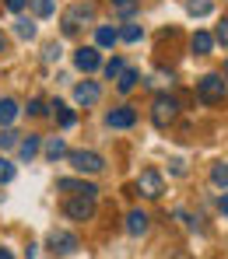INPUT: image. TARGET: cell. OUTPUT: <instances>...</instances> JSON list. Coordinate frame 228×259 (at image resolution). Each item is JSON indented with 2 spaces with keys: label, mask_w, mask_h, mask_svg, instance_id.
I'll return each mask as SVG.
<instances>
[{
  "label": "cell",
  "mask_w": 228,
  "mask_h": 259,
  "mask_svg": "<svg viewBox=\"0 0 228 259\" xmlns=\"http://www.w3.org/2000/svg\"><path fill=\"white\" fill-rule=\"evenodd\" d=\"M0 259H14V256H11V249H0Z\"/></svg>",
  "instance_id": "836d02e7"
},
{
  "label": "cell",
  "mask_w": 228,
  "mask_h": 259,
  "mask_svg": "<svg viewBox=\"0 0 228 259\" xmlns=\"http://www.w3.org/2000/svg\"><path fill=\"white\" fill-rule=\"evenodd\" d=\"M53 60H60V46H46V63H53Z\"/></svg>",
  "instance_id": "1f68e13d"
},
{
  "label": "cell",
  "mask_w": 228,
  "mask_h": 259,
  "mask_svg": "<svg viewBox=\"0 0 228 259\" xmlns=\"http://www.w3.org/2000/svg\"><path fill=\"white\" fill-rule=\"evenodd\" d=\"M95 42L102 46V49H109V46L120 42V32H116V28H109V25H98V28H95Z\"/></svg>",
  "instance_id": "5bb4252c"
},
{
  "label": "cell",
  "mask_w": 228,
  "mask_h": 259,
  "mask_svg": "<svg viewBox=\"0 0 228 259\" xmlns=\"http://www.w3.org/2000/svg\"><path fill=\"white\" fill-rule=\"evenodd\" d=\"M120 39H123V42H140V39H144V28L130 21V25H123V28H120Z\"/></svg>",
  "instance_id": "ffe728a7"
},
{
  "label": "cell",
  "mask_w": 228,
  "mask_h": 259,
  "mask_svg": "<svg viewBox=\"0 0 228 259\" xmlns=\"http://www.w3.org/2000/svg\"><path fill=\"white\" fill-rule=\"evenodd\" d=\"M137 193L144 196V200H162V193H165V179L158 168H144L140 179H137Z\"/></svg>",
  "instance_id": "3957f363"
},
{
  "label": "cell",
  "mask_w": 228,
  "mask_h": 259,
  "mask_svg": "<svg viewBox=\"0 0 228 259\" xmlns=\"http://www.w3.org/2000/svg\"><path fill=\"white\" fill-rule=\"evenodd\" d=\"M11 179H14V165L7 158H0V182H11Z\"/></svg>",
  "instance_id": "83f0119b"
},
{
  "label": "cell",
  "mask_w": 228,
  "mask_h": 259,
  "mask_svg": "<svg viewBox=\"0 0 228 259\" xmlns=\"http://www.w3.org/2000/svg\"><path fill=\"white\" fill-rule=\"evenodd\" d=\"M137 84H140V74H137V70H123V74L116 77V88H120L123 95H130Z\"/></svg>",
  "instance_id": "ac0fdd59"
},
{
  "label": "cell",
  "mask_w": 228,
  "mask_h": 259,
  "mask_svg": "<svg viewBox=\"0 0 228 259\" xmlns=\"http://www.w3.org/2000/svg\"><path fill=\"white\" fill-rule=\"evenodd\" d=\"M137 7H140V0H112V11H116V14H123V18H130Z\"/></svg>",
  "instance_id": "603a6c76"
},
{
  "label": "cell",
  "mask_w": 228,
  "mask_h": 259,
  "mask_svg": "<svg viewBox=\"0 0 228 259\" xmlns=\"http://www.w3.org/2000/svg\"><path fill=\"white\" fill-rule=\"evenodd\" d=\"M176 116H179V102L172 95H155V102H151V123L158 130H169L176 123Z\"/></svg>",
  "instance_id": "7a4b0ae2"
},
{
  "label": "cell",
  "mask_w": 228,
  "mask_h": 259,
  "mask_svg": "<svg viewBox=\"0 0 228 259\" xmlns=\"http://www.w3.org/2000/svg\"><path fill=\"white\" fill-rule=\"evenodd\" d=\"M4 49H7V39H4V35H0V53H4Z\"/></svg>",
  "instance_id": "e575fe53"
},
{
  "label": "cell",
  "mask_w": 228,
  "mask_h": 259,
  "mask_svg": "<svg viewBox=\"0 0 228 259\" xmlns=\"http://www.w3.org/2000/svg\"><path fill=\"white\" fill-rule=\"evenodd\" d=\"M221 214H225V221H228V193L221 196Z\"/></svg>",
  "instance_id": "d6a6232c"
},
{
  "label": "cell",
  "mask_w": 228,
  "mask_h": 259,
  "mask_svg": "<svg viewBox=\"0 0 228 259\" xmlns=\"http://www.w3.org/2000/svg\"><path fill=\"white\" fill-rule=\"evenodd\" d=\"M43 151H46V158H49V161H56V158H67V144H63L60 137H49Z\"/></svg>",
  "instance_id": "e0dca14e"
},
{
  "label": "cell",
  "mask_w": 228,
  "mask_h": 259,
  "mask_svg": "<svg viewBox=\"0 0 228 259\" xmlns=\"http://www.w3.org/2000/svg\"><path fill=\"white\" fill-rule=\"evenodd\" d=\"M74 98H78L81 105H98V98H102V88L95 84V81H81V84L74 88Z\"/></svg>",
  "instance_id": "8fae6325"
},
{
  "label": "cell",
  "mask_w": 228,
  "mask_h": 259,
  "mask_svg": "<svg viewBox=\"0 0 228 259\" xmlns=\"http://www.w3.org/2000/svg\"><path fill=\"white\" fill-rule=\"evenodd\" d=\"M186 11L193 18H207L211 14V0H186Z\"/></svg>",
  "instance_id": "44dd1931"
},
{
  "label": "cell",
  "mask_w": 228,
  "mask_h": 259,
  "mask_svg": "<svg viewBox=\"0 0 228 259\" xmlns=\"http://www.w3.org/2000/svg\"><path fill=\"white\" fill-rule=\"evenodd\" d=\"M49 109L56 112V119H60V126H74V123H78V116H74V112H70V109H67L63 102H53Z\"/></svg>",
  "instance_id": "d6986e66"
},
{
  "label": "cell",
  "mask_w": 228,
  "mask_h": 259,
  "mask_svg": "<svg viewBox=\"0 0 228 259\" xmlns=\"http://www.w3.org/2000/svg\"><path fill=\"white\" fill-rule=\"evenodd\" d=\"M147 221H151V217L144 214V210H130V214H127V231H130V235H147Z\"/></svg>",
  "instance_id": "7c38bea8"
},
{
  "label": "cell",
  "mask_w": 228,
  "mask_h": 259,
  "mask_svg": "<svg viewBox=\"0 0 228 259\" xmlns=\"http://www.w3.org/2000/svg\"><path fill=\"white\" fill-rule=\"evenodd\" d=\"M95 18V4H78L63 14V35H74L81 28V21H91Z\"/></svg>",
  "instance_id": "5b68a950"
},
{
  "label": "cell",
  "mask_w": 228,
  "mask_h": 259,
  "mask_svg": "<svg viewBox=\"0 0 228 259\" xmlns=\"http://www.w3.org/2000/svg\"><path fill=\"white\" fill-rule=\"evenodd\" d=\"M56 189H60V193H81V196L98 200V189H95L91 182H81V179H60V182H56Z\"/></svg>",
  "instance_id": "30bf717a"
},
{
  "label": "cell",
  "mask_w": 228,
  "mask_h": 259,
  "mask_svg": "<svg viewBox=\"0 0 228 259\" xmlns=\"http://www.w3.org/2000/svg\"><path fill=\"white\" fill-rule=\"evenodd\" d=\"M134 123H137V112L130 105H120V109H112L105 116V126H112V130H130Z\"/></svg>",
  "instance_id": "ba28073f"
},
{
  "label": "cell",
  "mask_w": 228,
  "mask_h": 259,
  "mask_svg": "<svg viewBox=\"0 0 228 259\" xmlns=\"http://www.w3.org/2000/svg\"><path fill=\"white\" fill-rule=\"evenodd\" d=\"M28 116H46V102L43 98H32V102H28Z\"/></svg>",
  "instance_id": "f1b7e54d"
},
{
  "label": "cell",
  "mask_w": 228,
  "mask_h": 259,
  "mask_svg": "<svg viewBox=\"0 0 228 259\" xmlns=\"http://www.w3.org/2000/svg\"><path fill=\"white\" fill-rule=\"evenodd\" d=\"M25 4H28V0H4V7H7V11H14V14H18V11H25Z\"/></svg>",
  "instance_id": "4dcf8cb0"
},
{
  "label": "cell",
  "mask_w": 228,
  "mask_h": 259,
  "mask_svg": "<svg viewBox=\"0 0 228 259\" xmlns=\"http://www.w3.org/2000/svg\"><path fill=\"white\" fill-rule=\"evenodd\" d=\"M49 249L56 256H74L78 252V238L70 231H49Z\"/></svg>",
  "instance_id": "52a82bcc"
},
{
  "label": "cell",
  "mask_w": 228,
  "mask_h": 259,
  "mask_svg": "<svg viewBox=\"0 0 228 259\" xmlns=\"http://www.w3.org/2000/svg\"><path fill=\"white\" fill-rule=\"evenodd\" d=\"M39 147H43V140L39 137H25V140H18V154H21V161H32L35 154H39Z\"/></svg>",
  "instance_id": "4fadbf2b"
},
{
  "label": "cell",
  "mask_w": 228,
  "mask_h": 259,
  "mask_svg": "<svg viewBox=\"0 0 228 259\" xmlns=\"http://www.w3.org/2000/svg\"><path fill=\"white\" fill-rule=\"evenodd\" d=\"M14 144H18V133L14 130H4L0 133V147H14Z\"/></svg>",
  "instance_id": "f546056e"
},
{
  "label": "cell",
  "mask_w": 228,
  "mask_h": 259,
  "mask_svg": "<svg viewBox=\"0 0 228 259\" xmlns=\"http://www.w3.org/2000/svg\"><path fill=\"white\" fill-rule=\"evenodd\" d=\"M197 95H200L204 105H221L225 95H228V81L221 74H204V77L197 81Z\"/></svg>",
  "instance_id": "6da1fadb"
},
{
  "label": "cell",
  "mask_w": 228,
  "mask_h": 259,
  "mask_svg": "<svg viewBox=\"0 0 228 259\" xmlns=\"http://www.w3.org/2000/svg\"><path fill=\"white\" fill-rule=\"evenodd\" d=\"M189 46H193V53H197V56H207V53L214 49V35H211V32H197Z\"/></svg>",
  "instance_id": "9a60e30c"
},
{
  "label": "cell",
  "mask_w": 228,
  "mask_h": 259,
  "mask_svg": "<svg viewBox=\"0 0 228 259\" xmlns=\"http://www.w3.org/2000/svg\"><path fill=\"white\" fill-rule=\"evenodd\" d=\"M32 7H35V14H39V18H49V14L56 11V4H53V0H32Z\"/></svg>",
  "instance_id": "484cf974"
},
{
  "label": "cell",
  "mask_w": 228,
  "mask_h": 259,
  "mask_svg": "<svg viewBox=\"0 0 228 259\" xmlns=\"http://www.w3.org/2000/svg\"><path fill=\"white\" fill-rule=\"evenodd\" d=\"M63 214L70 217V221H91V217H95V200L78 193L74 200H67V203H63Z\"/></svg>",
  "instance_id": "8992f818"
},
{
  "label": "cell",
  "mask_w": 228,
  "mask_h": 259,
  "mask_svg": "<svg viewBox=\"0 0 228 259\" xmlns=\"http://www.w3.org/2000/svg\"><path fill=\"white\" fill-rule=\"evenodd\" d=\"M18 119V102L14 98H0V126H11Z\"/></svg>",
  "instance_id": "2e32d148"
},
{
  "label": "cell",
  "mask_w": 228,
  "mask_h": 259,
  "mask_svg": "<svg viewBox=\"0 0 228 259\" xmlns=\"http://www.w3.org/2000/svg\"><path fill=\"white\" fill-rule=\"evenodd\" d=\"M211 182L221 186V189H228V165H225V161H218V165L211 168Z\"/></svg>",
  "instance_id": "7402d4cb"
},
{
  "label": "cell",
  "mask_w": 228,
  "mask_h": 259,
  "mask_svg": "<svg viewBox=\"0 0 228 259\" xmlns=\"http://www.w3.org/2000/svg\"><path fill=\"white\" fill-rule=\"evenodd\" d=\"M214 42H221L228 49V18H221V21H218V28H214Z\"/></svg>",
  "instance_id": "4316f807"
},
{
  "label": "cell",
  "mask_w": 228,
  "mask_h": 259,
  "mask_svg": "<svg viewBox=\"0 0 228 259\" xmlns=\"http://www.w3.org/2000/svg\"><path fill=\"white\" fill-rule=\"evenodd\" d=\"M221 77H225V81H228V60H225V74H221Z\"/></svg>",
  "instance_id": "d590c367"
},
{
  "label": "cell",
  "mask_w": 228,
  "mask_h": 259,
  "mask_svg": "<svg viewBox=\"0 0 228 259\" xmlns=\"http://www.w3.org/2000/svg\"><path fill=\"white\" fill-rule=\"evenodd\" d=\"M74 63H78V70H85V74H91V70H98L102 56H98V49H95V46H81V49L74 53Z\"/></svg>",
  "instance_id": "9c48e42d"
},
{
  "label": "cell",
  "mask_w": 228,
  "mask_h": 259,
  "mask_svg": "<svg viewBox=\"0 0 228 259\" xmlns=\"http://www.w3.org/2000/svg\"><path fill=\"white\" fill-rule=\"evenodd\" d=\"M14 32H18L21 39H32V35H35V25H32L28 18H18V21H14Z\"/></svg>",
  "instance_id": "cb8c5ba5"
},
{
  "label": "cell",
  "mask_w": 228,
  "mask_h": 259,
  "mask_svg": "<svg viewBox=\"0 0 228 259\" xmlns=\"http://www.w3.org/2000/svg\"><path fill=\"white\" fill-rule=\"evenodd\" d=\"M123 70H127V67H123V60H120V56H112V60L105 63V77H109V81H116Z\"/></svg>",
  "instance_id": "d4e9b609"
},
{
  "label": "cell",
  "mask_w": 228,
  "mask_h": 259,
  "mask_svg": "<svg viewBox=\"0 0 228 259\" xmlns=\"http://www.w3.org/2000/svg\"><path fill=\"white\" fill-rule=\"evenodd\" d=\"M67 158H70V165H74V172H88V175H98L105 168V161H102V154H95V151H67Z\"/></svg>",
  "instance_id": "277c9868"
}]
</instances>
